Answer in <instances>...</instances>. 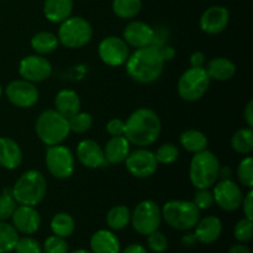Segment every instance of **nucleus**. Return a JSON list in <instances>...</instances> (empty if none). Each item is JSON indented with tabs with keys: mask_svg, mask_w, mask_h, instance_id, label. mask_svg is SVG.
<instances>
[{
	"mask_svg": "<svg viewBox=\"0 0 253 253\" xmlns=\"http://www.w3.org/2000/svg\"><path fill=\"white\" fill-rule=\"evenodd\" d=\"M46 190V178L36 169L25 172L11 188L12 197L17 204L27 205V207L39 205L43 200Z\"/></svg>",
	"mask_w": 253,
	"mask_h": 253,
	"instance_id": "nucleus-3",
	"label": "nucleus"
},
{
	"mask_svg": "<svg viewBox=\"0 0 253 253\" xmlns=\"http://www.w3.org/2000/svg\"><path fill=\"white\" fill-rule=\"evenodd\" d=\"M68 253H91V252L86 251V250H83V249H79V250H76V251H72V252H68Z\"/></svg>",
	"mask_w": 253,
	"mask_h": 253,
	"instance_id": "nucleus-51",
	"label": "nucleus"
},
{
	"mask_svg": "<svg viewBox=\"0 0 253 253\" xmlns=\"http://www.w3.org/2000/svg\"><path fill=\"white\" fill-rule=\"evenodd\" d=\"M73 6V0H44L43 14L48 21L61 24L71 16Z\"/></svg>",
	"mask_w": 253,
	"mask_h": 253,
	"instance_id": "nucleus-25",
	"label": "nucleus"
},
{
	"mask_svg": "<svg viewBox=\"0 0 253 253\" xmlns=\"http://www.w3.org/2000/svg\"><path fill=\"white\" fill-rule=\"evenodd\" d=\"M74 229H76L74 219L67 212H58L52 217L51 230L56 236L67 239V237L73 235Z\"/></svg>",
	"mask_w": 253,
	"mask_h": 253,
	"instance_id": "nucleus-30",
	"label": "nucleus"
},
{
	"mask_svg": "<svg viewBox=\"0 0 253 253\" xmlns=\"http://www.w3.org/2000/svg\"><path fill=\"white\" fill-rule=\"evenodd\" d=\"M123 39L128 46L135 48L151 46L155 41V30L143 21H131L125 26Z\"/></svg>",
	"mask_w": 253,
	"mask_h": 253,
	"instance_id": "nucleus-16",
	"label": "nucleus"
},
{
	"mask_svg": "<svg viewBox=\"0 0 253 253\" xmlns=\"http://www.w3.org/2000/svg\"><path fill=\"white\" fill-rule=\"evenodd\" d=\"M131 220L130 209L125 205H116L109 210L106 215V224L114 231H120L125 229Z\"/></svg>",
	"mask_w": 253,
	"mask_h": 253,
	"instance_id": "nucleus-29",
	"label": "nucleus"
},
{
	"mask_svg": "<svg viewBox=\"0 0 253 253\" xmlns=\"http://www.w3.org/2000/svg\"><path fill=\"white\" fill-rule=\"evenodd\" d=\"M189 63L190 67H194V68H203L205 63V54L200 51L193 52L190 54Z\"/></svg>",
	"mask_w": 253,
	"mask_h": 253,
	"instance_id": "nucleus-45",
	"label": "nucleus"
},
{
	"mask_svg": "<svg viewBox=\"0 0 253 253\" xmlns=\"http://www.w3.org/2000/svg\"><path fill=\"white\" fill-rule=\"evenodd\" d=\"M245 120H246L247 126L252 127L253 126V100H250L245 109Z\"/></svg>",
	"mask_w": 253,
	"mask_h": 253,
	"instance_id": "nucleus-46",
	"label": "nucleus"
},
{
	"mask_svg": "<svg viewBox=\"0 0 253 253\" xmlns=\"http://www.w3.org/2000/svg\"><path fill=\"white\" fill-rule=\"evenodd\" d=\"M155 157L161 165H172L179 157V148L173 143H163L157 148Z\"/></svg>",
	"mask_w": 253,
	"mask_h": 253,
	"instance_id": "nucleus-35",
	"label": "nucleus"
},
{
	"mask_svg": "<svg viewBox=\"0 0 253 253\" xmlns=\"http://www.w3.org/2000/svg\"><path fill=\"white\" fill-rule=\"evenodd\" d=\"M123 253H148V251L142 246V245L133 244L126 247V249L123 251Z\"/></svg>",
	"mask_w": 253,
	"mask_h": 253,
	"instance_id": "nucleus-47",
	"label": "nucleus"
},
{
	"mask_svg": "<svg viewBox=\"0 0 253 253\" xmlns=\"http://www.w3.org/2000/svg\"><path fill=\"white\" fill-rule=\"evenodd\" d=\"M161 120L157 114L148 108H140L128 116L125 123V137L131 145L147 147L153 145L161 135Z\"/></svg>",
	"mask_w": 253,
	"mask_h": 253,
	"instance_id": "nucleus-2",
	"label": "nucleus"
},
{
	"mask_svg": "<svg viewBox=\"0 0 253 253\" xmlns=\"http://www.w3.org/2000/svg\"><path fill=\"white\" fill-rule=\"evenodd\" d=\"M46 166L48 172L58 179H67L74 172V155L63 145L48 146L46 151Z\"/></svg>",
	"mask_w": 253,
	"mask_h": 253,
	"instance_id": "nucleus-10",
	"label": "nucleus"
},
{
	"mask_svg": "<svg viewBox=\"0 0 253 253\" xmlns=\"http://www.w3.org/2000/svg\"><path fill=\"white\" fill-rule=\"evenodd\" d=\"M19 73L25 81L40 83L51 77L52 64L41 54H31L20 61Z\"/></svg>",
	"mask_w": 253,
	"mask_h": 253,
	"instance_id": "nucleus-14",
	"label": "nucleus"
},
{
	"mask_svg": "<svg viewBox=\"0 0 253 253\" xmlns=\"http://www.w3.org/2000/svg\"><path fill=\"white\" fill-rule=\"evenodd\" d=\"M54 110L61 114L66 119L72 118L81 111V99L74 90L63 89L58 91L54 98Z\"/></svg>",
	"mask_w": 253,
	"mask_h": 253,
	"instance_id": "nucleus-23",
	"label": "nucleus"
},
{
	"mask_svg": "<svg viewBox=\"0 0 253 253\" xmlns=\"http://www.w3.org/2000/svg\"><path fill=\"white\" fill-rule=\"evenodd\" d=\"M126 169L131 175L136 178H148L155 174L157 170L158 162L155 157V153L145 147H140L137 150L128 153L125 160Z\"/></svg>",
	"mask_w": 253,
	"mask_h": 253,
	"instance_id": "nucleus-11",
	"label": "nucleus"
},
{
	"mask_svg": "<svg viewBox=\"0 0 253 253\" xmlns=\"http://www.w3.org/2000/svg\"><path fill=\"white\" fill-rule=\"evenodd\" d=\"M230 21L229 10L221 5H214L210 6L203 12L200 17V29L205 34L217 35L224 31L227 27Z\"/></svg>",
	"mask_w": 253,
	"mask_h": 253,
	"instance_id": "nucleus-17",
	"label": "nucleus"
},
{
	"mask_svg": "<svg viewBox=\"0 0 253 253\" xmlns=\"http://www.w3.org/2000/svg\"><path fill=\"white\" fill-rule=\"evenodd\" d=\"M160 51H161V54H162L163 59H165V62L172 59L175 54V51L170 46H166L165 48H160Z\"/></svg>",
	"mask_w": 253,
	"mask_h": 253,
	"instance_id": "nucleus-48",
	"label": "nucleus"
},
{
	"mask_svg": "<svg viewBox=\"0 0 253 253\" xmlns=\"http://www.w3.org/2000/svg\"><path fill=\"white\" fill-rule=\"evenodd\" d=\"M241 205H244L245 216H246L247 219L253 220V192H252V189H250V192L245 195L244 199H242Z\"/></svg>",
	"mask_w": 253,
	"mask_h": 253,
	"instance_id": "nucleus-44",
	"label": "nucleus"
},
{
	"mask_svg": "<svg viewBox=\"0 0 253 253\" xmlns=\"http://www.w3.org/2000/svg\"><path fill=\"white\" fill-rule=\"evenodd\" d=\"M142 7V0H113V11L124 20L133 19Z\"/></svg>",
	"mask_w": 253,
	"mask_h": 253,
	"instance_id": "nucleus-32",
	"label": "nucleus"
},
{
	"mask_svg": "<svg viewBox=\"0 0 253 253\" xmlns=\"http://www.w3.org/2000/svg\"><path fill=\"white\" fill-rule=\"evenodd\" d=\"M209 74L205 68L190 67L178 81V94L185 101H197L204 96L210 85Z\"/></svg>",
	"mask_w": 253,
	"mask_h": 253,
	"instance_id": "nucleus-8",
	"label": "nucleus"
},
{
	"mask_svg": "<svg viewBox=\"0 0 253 253\" xmlns=\"http://www.w3.org/2000/svg\"><path fill=\"white\" fill-rule=\"evenodd\" d=\"M98 53L101 61L110 67H120L126 63L130 51L124 39L116 36L105 37L99 43Z\"/></svg>",
	"mask_w": 253,
	"mask_h": 253,
	"instance_id": "nucleus-13",
	"label": "nucleus"
},
{
	"mask_svg": "<svg viewBox=\"0 0 253 253\" xmlns=\"http://www.w3.org/2000/svg\"><path fill=\"white\" fill-rule=\"evenodd\" d=\"M14 251L16 253H42V247L37 240L25 235L24 237H19Z\"/></svg>",
	"mask_w": 253,
	"mask_h": 253,
	"instance_id": "nucleus-39",
	"label": "nucleus"
},
{
	"mask_svg": "<svg viewBox=\"0 0 253 253\" xmlns=\"http://www.w3.org/2000/svg\"><path fill=\"white\" fill-rule=\"evenodd\" d=\"M68 124L71 132L84 133L90 130L91 125H93V118H91L90 114L79 111L76 115L68 119Z\"/></svg>",
	"mask_w": 253,
	"mask_h": 253,
	"instance_id": "nucleus-36",
	"label": "nucleus"
},
{
	"mask_svg": "<svg viewBox=\"0 0 253 253\" xmlns=\"http://www.w3.org/2000/svg\"><path fill=\"white\" fill-rule=\"evenodd\" d=\"M222 222L217 216H205L199 219L195 225L194 236L198 242L204 245H210L217 241L221 236Z\"/></svg>",
	"mask_w": 253,
	"mask_h": 253,
	"instance_id": "nucleus-20",
	"label": "nucleus"
},
{
	"mask_svg": "<svg viewBox=\"0 0 253 253\" xmlns=\"http://www.w3.org/2000/svg\"><path fill=\"white\" fill-rule=\"evenodd\" d=\"M22 162V151L19 143L10 137H0V166L5 169H15Z\"/></svg>",
	"mask_w": 253,
	"mask_h": 253,
	"instance_id": "nucleus-21",
	"label": "nucleus"
},
{
	"mask_svg": "<svg viewBox=\"0 0 253 253\" xmlns=\"http://www.w3.org/2000/svg\"><path fill=\"white\" fill-rule=\"evenodd\" d=\"M106 131L111 136H124L125 135V121L121 119H113L106 125Z\"/></svg>",
	"mask_w": 253,
	"mask_h": 253,
	"instance_id": "nucleus-43",
	"label": "nucleus"
},
{
	"mask_svg": "<svg viewBox=\"0 0 253 253\" xmlns=\"http://www.w3.org/2000/svg\"><path fill=\"white\" fill-rule=\"evenodd\" d=\"M147 244L148 247L151 249V251L156 253H162L167 250L168 240L165 234H162L161 231L156 230V231L147 235Z\"/></svg>",
	"mask_w": 253,
	"mask_h": 253,
	"instance_id": "nucleus-41",
	"label": "nucleus"
},
{
	"mask_svg": "<svg viewBox=\"0 0 253 253\" xmlns=\"http://www.w3.org/2000/svg\"><path fill=\"white\" fill-rule=\"evenodd\" d=\"M57 37L58 41L68 48H81L90 42L93 27L84 17L69 16L61 22Z\"/></svg>",
	"mask_w": 253,
	"mask_h": 253,
	"instance_id": "nucleus-7",
	"label": "nucleus"
},
{
	"mask_svg": "<svg viewBox=\"0 0 253 253\" xmlns=\"http://www.w3.org/2000/svg\"><path fill=\"white\" fill-rule=\"evenodd\" d=\"M205 71L209 74L210 79L215 81H229L236 73V66L232 61L225 57H216L212 58L205 67Z\"/></svg>",
	"mask_w": 253,
	"mask_h": 253,
	"instance_id": "nucleus-26",
	"label": "nucleus"
},
{
	"mask_svg": "<svg viewBox=\"0 0 253 253\" xmlns=\"http://www.w3.org/2000/svg\"><path fill=\"white\" fill-rule=\"evenodd\" d=\"M214 202L225 211H234L237 210L242 204L244 194L242 190L234 180L222 179L217 184H214Z\"/></svg>",
	"mask_w": 253,
	"mask_h": 253,
	"instance_id": "nucleus-15",
	"label": "nucleus"
},
{
	"mask_svg": "<svg viewBox=\"0 0 253 253\" xmlns=\"http://www.w3.org/2000/svg\"><path fill=\"white\" fill-rule=\"evenodd\" d=\"M91 253H120V241L113 231L99 230L90 239Z\"/></svg>",
	"mask_w": 253,
	"mask_h": 253,
	"instance_id": "nucleus-24",
	"label": "nucleus"
},
{
	"mask_svg": "<svg viewBox=\"0 0 253 253\" xmlns=\"http://www.w3.org/2000/svg\"><path fill=\"white\" fill-rule=\"evenodd\" d=\"M193 203L199 210H208L214 204V197L209 189H198L194 194Z\"/></svg>",
	"mask_w": 253,
	"mask_h": 253,
	"instance_id": "nucleus-42",
	"label": "nucleus"
},
{
	"mask_svg": "<svg viewBox=\"0 0 253 253\" xmlns=\"http://www.w3.org/2000/svg\"><path fill=\"white\" fill-rule=\"evenodd\" d=\"M220 162L216 156L204 150L194 153L189 167L190 183L197 189H210L219 178Z\"/></svg>",
	"mask_w": 253,
	"mask_h": 253,
	"instance_id": "nucleus-4",
	"label": "nucleus"
},
{
	"mask_svg": "<svg viewBox=\"0 0 253 253\" xmlns=\"http://www.w3.org/2000/svg\"><path fill=\"white\" fill-rule=\"evenodd\" d=\"M58 37L48 31L37 32L31 39L32 49L41 56L52 53L58 47Z\"/></svg>",
	"mask_w": 253,
	"mask_h": 253,
	"instance_id": "nucleus-27",
	"label": "nucleus"
},
{
	"mask_svg": "<svg viewBox=\"0 0 253 253\" xmlns=\"http://www.w3.org/2000/svg\"><path fill=\"white\" fill-rule=\"evenodd\" d=\"M35 131L40 140L47 146L59 145L71 133L68 119L52 109L40 114L35 124Z\"/></svg>",
	"mask_w": 253,
	"mask_h": 253,
	"instance_id": "nucleus-5",
	"label": "nucleus"
},
{
	"mask_svg": "<svg viewBox=\"0 0 253 253\" xmlns=\"http://www.w3.org/2000/svg\"><path fill=\"white\" fill-rule=\"evenodd\" d=\"M130 146L131 143L125 136H113L106 142L105 148H103L106 163L119 165L125 162L126 157L130 153Z\"/></svg>",
	"mask_w": 253,
	"mask_h": 253,
	"instance_id": "nucleus-22",
	"label": "nucleus"
},
{
	"mask_svg": "<svg viewBox=\"0 0 253 253\" xmlns=\"http://www.w3.org/2000/svg\"><path fill=\"white\" fill-rule=\"evenodd\" d=\"M1 96H2V88L1 85H0V99H1Z\"/></svg>",
	"mask_w": 253,
	"mask_h": 253,
	"instance_id": "nucleus-52",
	"label": "nucleus"
},
{
	"mask_svg": "<svg viewBox=\"0 0 253 253\" xmlns=\"http://www.w3.org/2000/svg\"><path fill=\"white\" fill-rule=\"evenodd\" d=\"M162 219L178 231L194 229L200 219V210L193 202L188 200H170L161 209Z\"/></svg>",
	"mask_w": 253,
	"mask_h": 253,
	"instance_id": "nucleus-6",
	"label": "nucleus"
},
{
	"mask_svg": "<svg viewBox=\"0 0 253 253\" xmlns=\"http://www.w3.org/2000/svg\"><path fill=\"white\" fill-rule=\"evenodd\" d=\"M237 178L240 183L249 189L253 187V160L251 156H247L246 158L240 162L237 167Z\"/></svg>",
	"mask_w": 253,
	"mask_h": 253,
	"instance_id": "nucleus-37",
	"label": "nucleus"
},
{
	"mask_svg": "<svg viewBox=\"0 0 253 253\" xmlns=\"http://www.w3.org/2000/svg\"><path fill=\"white\" fill-rule=\"evenodd\" d=\"M180 145L185 151L190 153H198L207 150L208 138L202 131L199 130H187L180 135Z\"/></svg>",
	"mask_w": 253,
	"mask_h": 253,
	"instance_id": "nucleus-28",
	"label": "nucleus"
},
{
	"mask_svg": "<svg viewBox=\"0 0 253 253\" xmlns=\"http://www.w3.org/2000/svg\"><path fill=\"white\" fill-rule=\"evenodd\" d=\"M127 74L137 83H153L157 81L165 69V59L161 54L160 47L153 44L142 48H136L126 61Z\"/></svg>",
	"mask_w": 253,
	"mask_h": 253,
	"instance_id": "nucleus-1",
	"label": "nucleus"
},
{
	"mask_svg": "<svg viewBox=\"0 0 253 253\" xmlns=\"http://www.w3.org/2000/svg\"><path fill=\"white\" fill-rule=\"evenodd\" d=\"M16 207L17 203L12 197L11 188H5L0 194V221H6L7 219H11Z\"/></svg>",
	"mask_w": 253,
	"mask_h": 253,
	"instance_id": "nucleus-34",
	"label": "nucleus"
},
{
	"mask_svg": "<svg viewBox=\"0 0 253 253\" xmlns=\"http://www.w3.org/2000/svg\"><path fill=\"white\" fill-rule=\"evenodd\" d=\"M182 242L184 245H187V246H192V245H194L197 241V239H195L194 234H189V235H185L184 237L182 239Z\"/></svg>",
	"mask_w": 253,
	"mask_h": 253,
	"instance_id": "nucleus-50",
	"label": "nucleus"
},
{
	"mask_svg": "<svg viewBox=\"0 0 253 253\" xmlns=\"http://www.w3.org/2000/svg\"><path fill=\"white\" fill-rule=\"evenodd\" d=\"M5 95L12 105L22 109L34 106L40 98L39 89L35 86L34 83L25 79L10 82L5 89Z\"/></svg>",
	"mask_w": 253,
	"mask_h": 253,
	"instance_id": "nucleus-12",
	"label": "nucleus"
},
{
	"mask_svg": "<svg viewBox=\"0 0 253 253\" xmlns=\"http://www.w3.org/2000/svg\"><path fill=\"white\" fill-rule=\"evenodd\" d=\"M131 222L136 232L147 236L151 232L160 229L162 222V212L158 204L153 200H143L136 205L131 214Z\"/></svg>",
	"mask_w": 253,
	"mask_h": 253,
	"instance_id": "nucleus-9",
	"label": "nucleus"
},
{
	"mask_svg": "<svg viewBox=\"0 0 253 253\" xmlns=\"http://www.w3.org/2000/svg\"><path fill=\"white\" fill-rule=\"evenodd\" d=\"M232 150L241 155H249L253 150V131L252 127L240 128L231 138Z\"/></svg>",
	"mask_w": 253,
	"mask_h": 253,
	"instance_id": "nucleus-31",
	"label": "nucleus"
},
{
	"mask_svg": "<svg viewBox=\"0 0 253 253\" xmlns=\"http://www.w3.org/2000/svg\"><path fill=\"white\" fill-rule=\"evenodd\" d=\"M12 226L17 232L24 235H32L39 231L41 226V216L35 207L17 205L11 216Z\"/></svg>",
	"mask_w": 253,
	"mask_h": 253,
	"instance_id": "nucleus-18",
	"label": "nucleus"
},
{
	"mask_svg": "<svg viewBox=\"0 0 253 253\" xmlns=\"http://www.w3.org/2000/svg\"><path fill=\"white\" fill-rule=\"evenodd\" d=\"M19 240V232L12 224L0 221V253H10Z\"/></svg>",
	"mask_w": 253,
	"mask_h": 253,
	"instance_id": "nucleus-33",
	"label": "nucleus"
},
{
	"mask_svg": "<svg viewBox=\"0 0 253 253\" xmlns=\"http://www.w3.org/2000/svg\"><path fill=\"white\" fill-rule=\"evenodd\" d=\"M42 250L44 253H68V244L63 237L52 235L44 240Z\"/></svg>",
	"mask_w": 253,
	"mask_h": 253,
	"instance_id": "nucleus-40",
	"label": "nucleus"
},
{
	"mask_svg": "<svg viewBox=\"0 0 253 253\" xmlns=\"http://www.w3.org/2000/svg\"><path fill=\"white\" fill-rule=\"evenodd\" d=\"M235 239L239 242H249L253 237V222L252 220L244 217L240 220L234 229Z\"/></svg>",
	"mask_w": 253,
	"mask_h": 253,
	"instance_id": "nucleus-38",
	"label": "nucleus"
},
{
	"mask_svg": "<svg viewBox=\"0 0 253 253\" xmlns=\"http://www.w3.org/2000/svg\"><path fill=\"white\" fill-rule=\"evenodd\" d=\"M77 158L79 162L86 168H100L106 165L105 156H104V150L98 142L94 140H86L81 141L77 146L76 151Z\"/></svg>",
	"mask_w": 253,
	"mask_h": 253,
	"instance_id": "nucleus-19",
	"label": "nucleus"
},
{
	"mask_svg": "<svg viewBox=\"0 0 253 253\" xmlns=\"http://www.w3.org/2000/svg\"><path fill=\"white\" fill-rule=\"evenodd\" d=\"M229 253H252V252L251 250H250L247 246H245V245L237 244V245H234L232 247H230Z\"/></svg>",
	"mask_w": 253,
	"mask_h": 253,
	"instance_id": "nucleus-49",
	"label": "nucleus"
}]
</instances>
